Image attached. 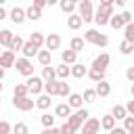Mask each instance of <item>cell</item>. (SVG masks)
Segmentation results:
<instances>
[{
    "mask_svg": "<svg viewBox=\"0 0 134 134\" xmlns=\"http://www.w3.org/2000/svg\"><path fill=\"white\" fill-rule=\"evenodd\" d=\"M113 15H115L113 4H105V2H100V4H98V8H96V15H94V23H96L98 27L109 25V21H111V17H113Z\"/></svg>",
    "mask_w": 134,
    "mask_h": 134,
    "instance_id": "6da1fadb",
    "label": "cell"
},
{
    "mask_svg": "<svg viewBox=\"0 0 134 134\" xmlns=\"http://www.w3.org/2000/svg\"><path fill=\"white\" fill-rule=\"evenodd\" d=\"M88 117H90V113H88L84 107H80V109H75V111H73V113H71V115L65 119V121H67V124H69V126H71V128L77 132V130L84 126V121H86Z\"/></svg>",
    "mask_w": 134,
    "mask_h": 134,
    "instance_id": "7a4b0ae2",
    "label": "cell"
},
{
    "mask_svg": "<svg viewBox=\"0 0 134 134\" xmlns=\"http://www.w3.org/2000/svg\"><path fill=\"white\" fill-rule=\"evenodd\" d=\"M84 40L88 44H94V46H100V48H105L109 44V38L105 34H100L98 29H86L84 31Z\"/></svg>",
    "mask_w": 134,
    "mask_h": 134,
    "instance_id": "3957f363",
    "label": "cell"
},
{
    "mask_svg": "<svg viewBox=\"0 0 134 134\" xmlns=\"http://www.w3.org/2000/svg\"><path fill=\"white\" fill-rule=\"evenodd\" d=\"M77 13L82 15L84 23L94 21V15H96V10H94V2H92V0H82V2L77 4Z\"/></svg>",
    "mask_w": 134,
    "mask_h": 134,
    "instance_id": "277c9868",
    "label": "cell"
},
{
    "mask_svg": "<svg viewBox=\"0 0 134 134\" xmlns=\"http://www.w3.org/2000/svg\"><path fill=\"white\" fill-rule=\"evenodd\" d=\"M27 88H29V94H34V96H38V94H42L44 92V84H46V80L42 77V75H29L27 77Z\"/></svg>",
    "mask_w": 134,
    "mask_h": 134,
    "instance_id": "5b68a950",
    "label": "cell"
},
{
    "mask_svg": "<svg viewBox=\"0 0 134 134\" xmlns=\"http://www.w3.org/2000/svg\"><path fill=\"white\" fill-rule=\"evenodd\" d=\"M15 69H17L23 77L34 75V63H31V59H29V57H19V59H17V63H15Z\"/></svg>",
    "mask_w": 134,
    "mask_h": 134,
    "instance_id": "8992f818",
    "label": "cell"
},
{
    "mask_svg": "<svg viewBox=\"0 0 134 134\" xmlns=\"http://www.w3.org/2000/svg\"><path fill=\"white\" fill-rule=\"evenodd\" d=\"M13 107L19 109V111H23V113H27V111H31L36 107V100L29 94L27 96H13Z\"/></svg>",
    "mask_w": 134,
    "mask_h": 134,
    "instance_id": "52a82bcc",
    "label": "cell"
},
{
    "mask_svg": "<svg viewBox=\"0 0 134 134\" xmlns=\"http://www.w3.org/2000/svg\"><path fill=\"white\" fill-rule=\"evenodd\" d=\"M8 19L15 23V25H21L27 21V8H21V6H15L8 10Z\"/></svg>",
    "mask_w": 134,
    "mask_h": 134,
    "instance_id": "ba28073f",
    "label": "cell"
},
{
    "mask_svg": "<svg viewBox=\"0 0 134 134\" xmlns=\"http://www.w3.org/2000/svg\"><path fill=\"white\" fill-rule=\"evenodd\" d=\"M15 63H17V52L10 50V48H6V50L0 54V67L10 69V67H15Z\"/></svg>",
    "mask_w": 134,
    "mask_h": 134,
    "instance_id": "9c48e42d",
    "label": "cell"
},
{
    "mask_svg": "<svg viewBox=\"0 0 134 134\" xmlns=\"http://www.w3.org/2000/svg\"><path fill=\"white\" fill-rule=\"evenodd\" d=\"M82 130H84V134H96L98 130H103V126H100V119H96V117H88V119L84 121Z\"/></svg>",
    "mask_w": 134,
    "mask_h": 134,
    "instance_id": "30bf717a",
    "label": "cell"
},
{
    "mask_svg": "<svg viewBox=\"0 0 134 134\" xmlns=\"http://www.w3.org/2000/svg\"><path fill=\"white\" fill-rule=\"evenodd\" d=\"M50 105H52V94H48V92L38 94V98H36V107H38V109L48 111V109H50Z\"/></svg>",
    "mask_w": 134,
    "mask_h": 134,
    "instance_id": "8fae6325",
    "label": "cell"
},
{
    "mask_svg": "<svg viewBox=\"0 0 134 134\" xmlns=\"http://www.w3.org/2000/svg\"><path fill=\"white\" fill-rule=\"evenodd\" d=\"M82 25H84V19H82L80 13H71V15H67V27H69V29H80Z\"/></svg>",
    "mask_w": 134,
    "mask_h": 134,
    "instance_id": "7c38bea8",
    "label": "cell"
},
{
    "mask_svg": "<svg viewBox=\"0 0 134 134\" xmlns=\"http://www.w3.org/2000/svg\"><path fill=\"white\" fill-rule=\"evenodd\" d=\"M109 63H111V57H109V52H100L98 57H94V61H92V67L107 69V67H109Z\"/></svg>",
    "mask_w": 134,
    "mask_h": 134,
    "instance_id": "4fadbf2b",
    "label": "cell"
},
{
    "mask_svg": "<svg viewBox=\"0 0 134 134\" xmlns=\"http://www.w3.org/2000/svg\"><path fill=\"white\" fill-rule=\"evenodd\" d=\"M54 113H57V117H63V119H67V117L73 113V107H71L69 103H59V105L54 107Z\"/></svg>",
    "mask_w": 134,
    "mask_h": 134,
    "instance_id": "5bb4252c",
    "label": "cell"
},
{
    "mask_svg": "<svg viewBox=\"0 0 134 134\" xmlns=\"http://www.w3.org/2000/svg\"><path fill=\"white\" fill-rule=\"evenodd\" d=\"M100 126H103V130H105V132H111V130L117 126V119H115V115H113V113H107V115H103V117H100Z\"/></svg>",
    "mask_w": 134,
    "mask_h": 134,
    "instance_id": "9a60e30c",
    "label": "cell"
},
{
    "mask_svg": "<svg viewBox=\"0 0 134 134\" xmlns=\"http://www.w3.org/2000/svg\"><path fill=\"white\" fill-rule=\"evenodd\" d=\"M44 46H46L48 50H59V48H61V36H59V34H48Z\"/></svg>",
    "mask_w": 134,
    "mask_h": 134,
    "instance_id": "2e32d148",
    "label": "cell"
},
{
    "mask_svg": "<svg viewBox=\"0 0 134 134\" xmlns=\"http://www.w3.org/2000/svg\"><path fill=\"white\" fill-rule=\"evenodd\" d=\"M21 52H23V57H29V59H34V57H38V52H40V46H36V44L29 40V42H25V44H23Z\"/></svg>",
    "mask_w": 134,
    "mask_h": 134,
    "instance_id": "e0dca14e",
    "label": "cell"
},
{
    "mask_svg": "<svg viewBox=\"0 0 134 134\" xmlns=\"http://www.w3.org/2000/svg\"><path fill=\"white\" fill-rule=\"evenodd\" d=\"M36 59H38V63H40L42 67H44V65H50V61H52V50H48V48L44 46V48H40V52H38Z\"/></svg>",
    "mask_w": 134,
    "mask_h": 134,
    "instance_id": "ac0fdd59",
    "label": "cell"
},
{
    "mask_svg": "<svg viewBox=\"0 0 134 134\" xmlns=\"http://www.w3.org/2000/svg\"><path fill=\"white\" fill-rule=\"evenodd\" d=\"M61 61H63V63H67V65H73V63H77V52H75L73 48L63 50V52H61Z\"/></svg>",
    "mask_w": 134,
    "mask_h": 134,
    "instance_id": "d6986e66",
    "label": "cell"
},
{
    "mask_svg": "<svg viewBox=\"0 0 134 134\" xmlns=\"http://www.w3.org/2000/svg\"><path fill=\"white\" fill-rule=\"evenodd\" d=\"M96 92H98V96L100 98H105V96H109L111 94V84L107 82V80H100V82H96Z\"/></svg>",
    "mask_w": 134,
    "mask_h": 134,
    "instance_id": "ffe728a7",
    "label": "cell"
},
{
    "mask_svg": "<svg viewBox=\"0 0 134 134\" xmlns=\"http://www.w3.org/2000/svg\"><path fill=\"white\" fill-rule=\"evenodd\" d=\"M67 103L73 107V109H80V107H84V94H77V92H71L69 96H67Z\"/></svg>",
    "mask_w": 134,
    "mask_h": 134,
    "instance_id": "44dd1931",
    "label": "cell"
},
{
    "mask_svg": "<svg viewBox=\"0 0 134 134\" xmlns=\"http://www.w3.org/2000/svg\"><path fill=\"white\" fill-rule=\"evenodd\" d=\"M84 75H88V67L86 65H82V63H73L71 65V77H84Z\"/></svg>",
    "mask_w": 134,
    "mask_h": 134,
    "instance_id": "7402d4cb",
    "label": "cell"
},
{
    "mask_svg": "<svg viewBox=\"0 0 134 134\" xmlns=\"http://www.w3.org/2000/svg\"><path fill=\"white\" fill-rule=\"evenodd\" d=\"M38 19H42V8L31 2V6H27V21H38Z\"/></svg>",
    "mask_w": 134,
    "mask_h": 134,
    "instance_id": "603a6c76",
    "label": "cell"
},
{
    "mask_svg": "<svg viewBox=\"0 0 134 134\" xmlns=\"http://www.w3.org/2000/svg\"><path fill=\"white\" fill-rule=\"evenodd\" d=\"M105 71L107 69H98V67H90L88 69V77L96 84V82H100V80H105Z\"/></svg>",
    "mask_w": 134,
    "mask_h": 134,
    "instance_id": "cb8c5ba5",
    "label": "cell"
},
{
    "mask_svg": "<svg viewBox=\"0 0 134 134\" xmlns=\"http://www.w3.org/2000/svg\"><path fill=\"white\" fill-rule=\"evenodd\" d=\"M59 8H61L65 15H71V13H75L77 4H75L73 0H59Z\"/></svg>",
    "mask_w": 134,
    "mask_h": 134,
    "instance_id": "d4e9b609",
    "label": "cell"
},
{
    "mask_svg": "<svg viewBox=\"0 0 134 134\" xmlns=\"http://www.w3.org/2000/svg\"><path fill=\"white\" fill-rule=\"evenodd\" d=\"M69 75H71V65H67V63L61 61V65L57 67V77L59 80H67Z\"/></svg>",
    "mask_w": 134,
    "mask_h": 134,
    "instance_id": "484cf974",
    "label": "cell"
},
{
    "mask_svg": "<svg viewBox=\"0 0 134 134\" xmlns=\"http://www.w3.org/2000/svg\"><path fill=\"white\" fill-rule=\"evenodd\" d=\"M54 119H57V113L52 115V113H48V111H44V113L40 115V124H42L44 128H52V126H54Z\"/></svg>",
    "mask_w": 134,
    "mask_h": 134,
    "instance_id": "4316f807",
    "label": "cell"
},
{
    "mask_svg": "<svg viewBox=\"0 0 134 134\" xmlns=\"http://www.w3.org/2000/svg\"><path fill=\"white\" fill-rule=\"evenodd\" d=\"M13 38H15V34H13L10 29H2V31H0V44H2L4 48H8V46H10Z\"/></svg>",
    "mask_w": 134,
    "mask_h": 134,
    "instance_id": "83f0119b",
    "label": "cell"
},
{
    "mask_svg": "<svg viewBox=\"0 0 134 134\" xmlns=\"http://www.w3.org/2000/svg\"><path fill=\"white\" fill-rule=\"evenodd\" d=\"M42 77H44L46 82H50V80H59V77H57V67L44 65V67H42Z\"/></svg>",
    "mask_w": 134,
    "mask_h": 134,
    "instance_id": "f1b7e54d",
    "label": "cell"
},
{
    "mask_svg": "<svg viewBox=\"0 0 134 134\" xmlns=\"http://www.w3.org/2000/svg\"><path fill=\"white\" fill-rule=\"evenodd\" d=\"M44 92L52 94V96H59V80H50L44 84Z\"/></svg>",
    "mask_w": 134,
    "mask_h": 134,
    "instance_id": "f546056e",
    "label": "cell"
},
{
    "mask_svg": "<svg viewBox=\"0 0 134 134\" xmlns=\"http://www.w3.org/2000/svg\"><path fill=\"white\" fill-rule=\"evenodd\" d=\"M109 25H111L113 29H124V27H126V21H124L121 13H119V15H113V17H111V21H109Z\"/></svg>",
    "mask_w": 134,
    "mask_h": 134,
    "instance_id": "4dcf8cb0",
    "label": "cell"
},
{
    "mask_svg": "<svg viewBox=\"0 0 134 134\" xmlns=\"http://www.w3.org/2000/svg\"><path fill=\"white\" fill-rule=\"evenodd\" d=\"M111 113L115 115V119H124L126 115H130V113H128V109H126V105H113Z\"/></svg>",
    "mask_w": 134,
    "mask_h": 134,
    "instance_id": "1f68e13d",
    "label": "cell"
},
{
    "mask_svg": "<svg viewBox=\"0 0 134 134\" xmlns=\"http://www.w3.org/2000/svg\"><path fill=\"white\" fill-rule=\"evenodd\" d=\"M29 40H31L36 46H40V48H44V44H46V38H44L42 31H34V34L29 36Z\"/></svg>",
    "mask_w": 134,
    "mask_h": 134,
    "instance_id": "d6a6232c",
    "label": "cell"
},
{
    "mask_svg": "<svg viewBox=\"0 0 134 134\" xmlns=\"http://www.w3.org/2000/svg\"><path fill=\"white\" fill-rule=\"evenodd\" d=\"M84 38H80V36H75V38H71V42H69V48H73L75 52H82L84 50Z\"/></svg>",
    "mask_w": 134,
    "mask_h": 134,
    "instance_id": "836d02e7",
    "label": "cell"
},
{
    "mask_svg": "<svg viewBox=\"0 0 134 134\" xmlns=\"http://www.w3.org/2000/svg\"><path fill=\"white\" fill-rule=\"evenodd\" d=\"M119 52H121V54H126V57H128V54H132V52H134V42H130V40H126V38H124V42L119 44Z\"/></svg>",
    "mask_w": 134,
    "mask_h": 134,
    "instance_id": "e575fe53",
    "label": "cell"
},
{
    "mask_svg": "<svg viewBox=\"0 0 134 134\" xmlns=\"http://www.w3.org/2000/svg\"><path fill=\"white\" fill-rule=\"evenodd\" d=\"M69 94H71V86L67 84V80H59V96L67 98Z\"/></svg>",
    "mask_w": 134,
    "mask_h": 134,
    "instance_id": "d590c367",
    "label": "cell"
},
{
    "mask_svg": "<svg viewBox=\"0 0 134 134\" xmlns=\"http://www.w3.org/2000/svg\"><path fill=\"white\" fill-rule=\"evenodd\" d=\"M27 94H29L27 84H15V88H13V96H27Z\"/></svg>",
    "mask_w": 134,
    "mask_h": 134,
    "instance_id": "8d00e7d4",
    "label": "cell"
},
{
    "mask_svg": "<svg viewBox=\"0 0 134 134\" xmlns=\"http://www.w3.org/2000/svg\"><path fill=\"white\" fill-rule=\"evenodd\" d=\"M23 44H25V42H23V38H21V36H15L8 48H10V50H15V52H21V48H23Z\"/></svg>",
    "mask_w": 134,
    "mask_h": 134,
    "instance_id": "74e56055",
    "label": "cell"
},
{
    "mask_svg": "<svg viewBox=\"0 0 134 134\" xmlns=\"http://www.w3.org/2000/svg\"><path fill=\"white\" fill-rule=\"evenodd\" d=\"M96 96H98L96 88H86V90H84V100H86V103H94Z\"/></svg>",
    "mask_w": 134,
    "mask_h": 134,
    "instance_id": "f35d334b",
    "label": "cell"
},
{
    "mask_svg": "<svg viewBox=\"0 0 134 134\" xmlns=\"http://www.w3.org/2000/svg\"><path fill=\"white\" fill-rule=\"evenodd\" d=\"M124 38L130 40V42H134V21H130V23L124 27Z\"/></svg>",
    "mask_w": 134,
    "mask_h": 134,
    "instance_id": "ab89813d",
    "label": "cell"
},
{
    "mask_svg": "<svg viewBox=\"0 0 134 134\" xmlns=\"http://www.w3.org/2000/svg\"><path fill=\"white\" fill-rule=\"evenodd\" d=\"M13 132H15V134H27V132H29V128H27V124L19 121V124H15V126H13Z\"/></svg>",
    "mask_w": 134,
    "mask_h": 134,
    "instance_id": "60d3db41",
    "label": "cell"
},
{
    "mask_svg": "<svg viewBox=\"0 0 134 134\" xmlns=\"http://www.w3.org/2000/svg\"><path fill=\"white\" fill-rule=\"evenodd\" d=\"M124 128L128 132H134V115H126L124 117Z\"/></svg>",
    "mask_w": 134,
    "mask_h": 134,
    "instance_id": "b9f144b4",
    "label": "cell"
},
{
    "mask_svg": "<svg viewBox=\"0 0 134 134\" xmlns=\"http://www.w3.org/2000/svg\"><path fill=\"white\" fill-rule=\"evenodd\" d=\"M10 130H13V128H10L8 121H2V124H0V134H8Z\"/></svg>",
    "mask_w": 134,
    "mask_h": 134,
    "instance_id": "7bdbcfd3",
    "label": "cell"
},
{
    "mask_svg": "<svg viewBox=\"0 0 134 134\" xmlns=\"http://www.w3.org/2000/svg\"><path fill=\"white\" fill-rule=\"evenodd\" d=\"M121 17H124V21H126V25H128V23H130V21H134V19H132V17H134V15H132V13H130V10H121Z\"/></svg>",
    "mask_w": 134,
    "mask_h": 134,
    "instance_id": "ee69618b",
    "label": "cell"
},
{
    "mask_svg": "<svg viewBox=\"0 0 134 134\" xmlns=\"http://www.w3.org/2000/svg\"><path fill=\"white\" fill-rule=\"evenodd\" d=\"M61 132H63V134H73V132H75V130H73V128H71V126H69V124H67V121H65V124H63V126H61Z\"/></svg>",
    "mask_w": 134,
    "mask_h": 134,
    "instance_id": "f6af8a7d",
    "label": "cell"
},
{
    "mask_svg": "<svg viewBox=\"0 0 134 134\" xmlns=\"http://www.w3.org/2000/svg\"><path fill=\"white\" fill-rule=\"evenodd\" d=\"M126 109H128V113H130V115H134V96H132V100H128V103H126Z\"/></svg>",
    "mask_w": 134,
    "mask_h": 134,
    "instance_id": "bcb514c9",
    "label": "cell"
},
{
    "mask_svg": "<svg viewBox=\"0 0 134 134\" xmlns=\"http://www.w3.org/2000/svg\"><path fill=\"white\" fill-rule=\"evenodd\" d=\"M126 77H128L130 82H134V67H128V69H126Z\"/></svg>",
    "mask_w": 134,
    "mask_h": 134,
    "instance_id": "7dc6e473",
    "label": "cell"
},
{
    "mask_svg": "<svg viewBox=\"0 0 134 134\" xmlns=\"http://www.w3.org/2000/svg\"><path fill=\"white\" fill-rule=\"evenodd\" d=\"M36 6H40V8H44V6H48V0H31Z\"/></svg>",
    "mask_w": 134,
    "mask_h": 134,
    "instance_id": "c3c4849f",
    "label": "cell"
},
{
    "mask_svg": "<svg viewBox=\"0 0 134 134\" xmlns=\"http://www.w3.org/2000/svg\"><path fill=\"white\" fill-rule=\"evenodd\" d=\"M126 132H128L126 128H117V126H115V128L111 130V134H126Z\"/></svg>",
    "mask_w": 134,
    "mask_h": 134,
    "instance_id": "681fc988",
    "label": "cell"
},
{
    "mask_svg": "<svg viewBox=\"0 0 134 134\" xmlns=\"http://www.w3.org/2000/svg\"><path fill=\"white\" fill-rule=\"evenodd\" d=\"M0 19H8V10L4 8V4H2V8H0Z\"/></svg>",
    "mask_w": 134,
    "mask_h": 134,
    "instance_id": "f907efd6",
    "label": "cell"
},
{
    "mask_svg": "<svg viewBox=\"0 0 134 134\" xmlns=\"http://www.w3.org/2000/svg\"><path fill=\"white\" fill-rule=\"evenodd\" d=\"M113 4H117V6H126V0H113Z\"/></svg>",
    "mask_w": 134,
    "mask_h": 134,
    "instance_id": "816d5d0a",
    "label": "cell"
},
{
    "mask_svg": "<svg viewBox=\"0 0 134 134\" xmlns=\"http://www.w3.org/2000/svg\"><path fill=\"white\" fill-rule=\"evenodd\" d=\"M4 77H6V69L2 67V69H0V80H4Z\"/></svg>",
    "mask_w": 134,
    "mask_h": 134,
    "instance_id": "f5cc1de1",
    "label": "cell"
},
{
    "mask_svg": "<svg viewBox=\"0 0 134 134\" xmlns=\"http://www.w3.org/2000/svg\"><path fill=\"white\" fill-rule=\"evenodd\" d=\"M54 4H59V0H48V6H54Z\"/></svg>",
    "mask_w": 134,
    "mask_h": 134,
    "instance_id": "db71d44e",
    "label": "cell"
},
{
    "mask_svg": "<svg viewBox=\"0 0 134 134\" xmlns=\"http://www.w3.org/2000/svg\"><path fill=\"white\" fill-rule=\"evenodd\" d=\"M130 94L134 96V82H132V86H130Z\"/></svg>",
    "mask_w": 134,
    "mask_h": 134,
    "instance_id": "11a10c76",
    "label": "cell"
},
{
    "mask_svg": "<svg viewBox=\"0 0 134 134\" xmlns=\"http://www.w3.org/2000/svg\"><path fill=\"white\" fill-rule=\"evenodd\" d=\"M100 2H105V4H113V0H100Z\"/></svg>",
    "mask_w": 134,
    "mask_h": 134,
    "instance_id": "9f6ffc18",
    "label": "cell"
},
{
    "mask_svg": "<svg viewBox=\"0 0 134 134\" xmlns=\"http://www.w3.org/2000/svg\"><path fill=\"white\" fill-rule=\"evenodd\" d=\"M6 2H8V0H0V4H6Z\"/></svg>",
    "mask_w": 134,
    "mask_h": 134,
    "instance_id": "6f0895ef",
    "label": "cell"
},
{
    "mask_svg": "<svg viewBox=\"0 0 134 134\" xmlns=\"http://www.w3.org/2000/svg\"><path fill=\"white\" fill-rule=\"evenodd\" d=\"M73 2H75V4H80V2H82V0H73Z\"/></svg>",
    "mask_w": 134,
    "mask_h": 134,
    "instance_id": "680465c9",
    "label": "cell"
},
{
    "mask_svg": "<svg viewBox=\"0 0 134 134\" xmlns=\"http://www.w3.org/2000/svg\"><path fill=\"white\" fill-rule=\"evenodd\" d=\"M130 134H134V132H130Z\"/></svg>",
    "mask_w": 134,
    "mask_h": 134,
    "instance_id": "91938a15",
    "label": "cell"
},
{
    "mask_svg": "<svg viewBox=\"0 0 134 134\" xmlns=\"http://www.w3.org/2000/svg\"><path fill=\"white\" fill-rule=\"evenodd\" d=\"M92 2H94V0H92Z\"/></svg>",
    "mask_w": 134,
    "mask_h": 134,
    "instance_id": "94428289",
    "label": "cell"
}]
</instances>
